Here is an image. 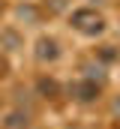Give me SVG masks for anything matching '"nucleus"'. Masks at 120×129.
<instances>
[{"instance_id": "nucleus-2", "label": "nucleus", "mask_w": 120, "mask_h": 129, "mask_svg": "<svg viewBox=\"0 0 120 129\" xmlns=\"http://www.w3.org/2000/svg\"><path fill=\"white\" fill-rule=\"evenodd\" d=\"M39 57H42V60H45V57H48V60H54V57H57V48H54V42L42 39V42H39Z\"/></svg>"}, {"instance_id": "nucleus-3", "label": "nucleus", "mask_w": 120, "mask_h": 129, "mask_svg": "<svg viewBox=\"0 0 120 129\" xmlns=\"http://www.w3.org/2000/svg\"><path fill=\"white\" fill-rule=\"evenodd\" d=\"M78 93H81V99H93L96 96V84H81Z\"/></svg>"}, {"instance_id": "nucleus-4", "label": "nucleus", "mask_w": 120, "mask_h": 129, "mask_svg": "<svg viewBox=\"0 0 120 129\" xmlns=\"http://www.w3.org/2000/svg\"><path fill=\"white\" fill-rule=\"evenodd\" d=\"M117 114H120V99H117Z\"/></svg>"}, {"instance_id": "nucleus-1", "label": "nucleus", "mask_w": 120, "mask_h": 129, "mask_svg": "<svg viewBox=\"0 0 120 129\" xmlns=\"http://www.w3.org/2000/svg\"><path fill=\"white\" fill-rule=\"evenodd\" d=\"M72 24H75L78 30H84V33H96V30H102V18H99L96 12H90V9L75 12V15H72Z\"/></svg>"}]
</instances>
